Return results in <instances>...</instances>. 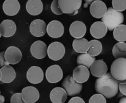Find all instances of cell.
I'll return each instance as SVG.
<instances>
[{
  "label": "cell",
  "mask_w": 126,
  "mask_h": 103,
  "mask_svg": "<svg viewBox=\"0 0 126 103\" xmlns=\"http://www.w3.org/2000/svg\"><path fill=\"white\" fill-rule=\"evenodd\" d=\"M90 72L94 77L100 78L108 72V66L103 60H95L90 67Z\"/></svg>",
  "instance_id": "obj_18"
},
{
  "label": "cell",
  "mask_w": 126,
  "mask_h": 103,
  "mask_svg": "<svg viewBox=\"0 0 126 103\" xmlns=\"http://www.w3.org/2000/svg\"><path fill=\"white\" fill-rule=\"evenodd\" d=\"M87 31V27L83 22L81 21H74L69 27V33L74 38H81L85 36Z\"/></svg>",
  "instance_id": "obj_17"
},
{
  "label": "cell",
  "mask_w": 126,
  "mask_h": 103,
  "mask_svg": "<svg viewBox=\"0 0 126 103\" xmlns=\"http://www.w3.org/2000/svg\"><path fill=\"white\" fill-rule=\"evenodd\" d=\"M68 103H85L84 100L80 97H73L69 101Z\"/></svg>",
  "instance_id": "obj_34"
},
{
  "label": "cell",
  "mask_w": 126,
  "mask_h": 103,
  "mask_svg": "<svg viewBox=\"0 0 126 103\" xmlns=\"http://www.w3.org/2000/svg\"><path fill=\"white\" fill-rule=\"evenodd\" d=\"M47 44L42 41H36L30 47V53L33 58L37 59H43L47 54Z\"/></svg>",
  "instance_id": "obj_11"
},
{
  "label": "cell",
  "mask_w": 126,
  "mask_h": 103,
  "mask_svg": "<svg viewBox=\"0 0 126 103\" xmlns=\"http://www.w3.org/2000/svg\"><path fill=\"white\" fill-rule=\"evenodd\" d=\"M21 94L25 103H35L40 98V93L38 89L31 86L23 88Z\"/></svg>",
  "instance_id": "obj_10"
},
{
  "label": "cell",
  "mask_w": 126,
  "mask_h": 103,
  "mask_svg": "<svg viewBox=\"0 0 126 103\" xmlns=\"http://www.w3.org/2000/svg\"><path fill=\"white\" fill-rule=\"evenodd\" d=\"M108 30L106 25L102 21H97L91 25L90 34L93 38L101 39L106 35Z\"/></svg>",
  "instance_id": "obj_16"
},
{
  "label": "cell",
  "mask_w": 126,
  "mask_h": 103,
  "mask_svg": "<svg viewBox=\"0 0 126 103\" xmlns=\"http://www.w3.org/2000/svg\"><path fill=\"white\" fill-rule=\"evenodd\" d=\"M7 65H9V64L6 60L5 51L1 52L0 53V67H2Z\"/></svg>",
  "instance_id": "obj_33"
},
{
  "label": "cell",
  "mask_w": 126,
  "mask_h": 103,
  "mask_svg": "<svg viewBox=\"0 0 126 103\" xmlns=\"http://www.w3.org/2000/svg\"><path fill=\"white\" fill-rule=\"evenodd\" d=\"M47 32L51 38H60L64 33V27L61 22L58 20H53L47 25Z\"/></svg>",
  "instance_id": "obj_8"
},
{
  "label": "cell",
  "mask_w": 126,
  "mask_h": 103,
  "mask_svg": "<svg viewBox=\"0 0 126 103\" xmlns=\"http://www.w3.org/2000/svg\"><path fill=\"white\" fill-rule=\"evenodd\" d=\"M106 4L101 0H96L90 4V11L93 17L96 19L102 18L107 11Z\"/></svg>",
  "instance_id": "obj_13"
},
{
  "label": "cell",
  "mask_w": 126,
  "mask_h": 103,
  "mask_svg": "<svg viewBox=\"0 0 126 103\" xmlns=\"http://www.w3.org/2000/svg\"><path fill=\"white\" fill-rule=\"evenodd\" d=\"M112 8L117 11L122 12L126 9V0H112Z\"/></svg>",
  "instance_id": "obj_29"
},
{
  "label": "cell",
  "mask_w": 126,
  "mask_h": 103,
  "mask_svg": "<svg viewBox=\"0 0 126 103\" xmlns=\"http://www.w3.org/2000/svg\"><path fill=\"white\" fill-rule=\"evenodd\" d=\"M101 20L106 25L108 29L112 31L116 27L124 22V17L121 12L117 11L112 8H109Z\"/></svg>",
  "instance_id": "obj_2"
},
{
  "label": "cell",
  "mask_w": 126,
  "mask_h": 103,
  "mask_svg": "<svg viewBox=\"0 0 126 103\" xmlns=\"http://www.w3.org/2000/svg\"><path fill=\"white\" fill-rule=\"evenodd\" d=\"M5 101V98L3 95L0 94V102L1 103H4Z\"/></svg>",
  "instance_id": "obj_38"
},
{
  "label": "cell",
  "mask_w": 126,
  "mask_h": 103,
  "mask_svg": "<svg viewBox=\"0 0 126 103\" xmlns=\"http://www.w3.org/2000/svg\"><path fill=\"white\" fill-rule=\"evenodd\" d=\"M84 1H85V3L86 5H90V4H92L93 1H96V0H84ZM101 1H102V0H101Z\"/></svg>",
  "instance_id": "obj_36"
},
{
  "label": "cell",
  "mask_w": 126,
  "mask_h": 103,
  "mask_svg": "<svg viewBox=\"0 0 126 103\" xmlns=\"http://www.w3.org/2000/svg\"><path fill=\"white\" fill-rule=\"evenodd\" d=\"M112 53L116 59L126 58V43L125 42L116 43L112 48Z\"/></svg>",
  "instance_id": "obj_25"
},
{
  "label": "cell",
  "mask_w": 126,
  "mask_h": 103,
  "mask_svg": "<svg viewBox=\"0 0 126 103\" xmlns=\"http://www.w3.org/2000/svg\"><path fill=\"white\" fill-rule=\"evenodd\" d=\"M44 73L40 67L32 66L27 72V79L32 84H38L43 81Z\"/></svg>",
  "instance_id": "obj_9"
},
{
  "label": "cell",
  "mask_w": 126,
  "mask_h": 103,
  "mask_svg": "<svg viewBox=\"0 0 126 103\" xmlns=\"http://www.w3.org/2000/svg\"><path fill=\"white\" fill-rule=\"evenodd\" d=\"M45 75L46 78L49 83H58L63 79V70L58 65H51L46 71Z\"/></svg>",
  "instance_id": "obj_7"
},
{
  "label": "cell",
  "mask_w": 126,
  "mask_h": 103,
  "mask_svg": "<svg viewBox=\"0 0 126 103\" xmlns=\"http://www.w3.org/2000/svg\"><path fill=\"white\" fill-rule=\"evenodd\" d=\"M43 3L41 0H29L26 4V10L32 15H38L42 13Z\"/></svg>",
  "instance_id": "obj_22"
},
{
  "label": "cell",
  "mask_w": 126,
  "mask_h": 103,
  "mask_svg": "<svg viewBox=\"0 0 126 103\" xmlns=\"http://www.w3.org/2000/svg\"><path fill=\"white\" fill-rule=\"evenodd\" d=\"M47 25L41 19H35L32 22L30 25V31L35 37H42L47 33Z\"/></svg>",
  "instance_id": "obj_12"
},
{
  "label": "cell",
  "mask_w": 126,
  "mask_h": 103,
  "mask_svg": "<svg viewBox=\"0 0 126 103\" xmlns=\"http://www.w3.org/2000/svg\"><path fill=\"white\" fill-rule=\"evenodd\" d=\"M1 78H2V73H1V71L0 69V82L1 81Z\"/></svg>",
  "instance_id": "obj_39"
},
{
  "label": "cell",
  "mask_w": 126,
  "mask_h": 103,
  "mask_svg": "<svg viewBox=\"0 0 126 103\" xmlns=\"http://www.w3.org/2000/svg\"><path fill=\"white\" fill-rule=\"evenodd\" d=\"M16 30L15 22L9 19L4 20L0 24V33L5 38L13 37L16 32Z\"/></svg>",
  "instance_id": "obj_15"
},
{
  "label": "cell",
  "mask_w": 126,
  "mask_h": 103,
  "mask_svg": "<svg viewBox=\"0 0 126 103\" xmlns=\"http://www.w3.org/2000/svg\"><path fill=\"white\" fill-rule=\"evenodd\" d=\"M51 11L56 15H61L63 14L61 9L59 8L58 0H53L51 5Z\"/></svg>",
  "instance_id": "obj_31"
},
{
  "label": "cell",
  "mask_w": 126,
  "mask_h": 103,
  "mask_svg": "<svg viewBox=\"0 0 126 103\" xmlns=\"http://www.w3.org/2000/svg\"><path fill=\"white\" fill-rule=\"evenodd\" d=\"M0 94H1V91H0Z\"/></svg>",
  "instance_id": "obj_41"
},
{
  "label": "cell",
  "mask_w": 126,
  "mask_h": 103,
  "mask_svg": "<svg viewBox=\"0 0 126 103\" xmlns=\"http://www.w3.org/2000/svg\"><path fill=\"white\" fill-rule=\"evenodd\" d=\"M65 53H66V49L64 46L61 43L58 42L51 43L48 46L47 49V54L48 58L54 61L61 59L64 56Z\"/></svg>",
  "instance_id": "obj_6"
},
{
  "label": "cell",
  "mask_w": 126,
  "mask_h": 103,
  "mask_svg": "<svg viewBox=\"0 0 126 103\" xmlns=\"http://www.w3.org/2000/svg\"><path fill=\"white\" fill-rule=\"evenodd\" d=\"M51 101L53 103H64L67 98V93L61 87L53 88L49 94Z\"/></svg>",
  "instance_id": "obj_21"
},
{
  "label": "cell",
  "mask_w": 126,
  "mask_h": 103,
  "mask_svg": "<svg viewBox=\"0 0 126 103\" xmlns=\"http://www.w3.org/2000/svg\"><path fill=\"white\" fill-rule=\"evenodd\" d=\"M119 84L111 73H106L104 76L96 80L94 88L96 93L110 99L118 93Z\"/></svg>",
  "instance_id": "obj_1"
},
{
  "label": "cell",
  "mask_w": 126,
  "mask_h": 103,
  "mask_svg": "<svg viewBox=\"0 0 126 103\" xmlns=\"http://www.w3.org/2000/svg\"><path fill=\"white\" fill-rule=\"evenodd\" d=\"M11 103H25L22 98L21 93H17L13 94L11 98Z\"/></svg>",
  "instance_id": "obj_32"
},
{
  "label": "cell",
  "mask_w": 126,
  "mask_h": 103,
  "mask_svg": "<svg viewBox=\"0 0 126 103\" xmlns=\"http://www.w3.org/2000/svg\"><path fill=\"white\" fill-rule=\"evenodd\" d=\"M90 48L87 53L93 57L98 56L101 53L103 49L102 44L100 41L97 40H93L89 42Z\"/></svg>",
  "instance_id": "obj_26"
},
{
  "label": "cell",
  "mask_w": 126,
  "mask_h": 103,
  "mask_svg": "<svg viewBox=\"0 0 126 103\" xmlns=\"http://www.w3.org/2000/svg\"><path fill=\"white\" fill-rule=\"evenodd\" d=\"M72 77L77 83L83 84L89 78L90 72L85 66L79 65L74 70Z\"/></svg>",
  "instance_id": "obj_20"
},
{
  "label": "cell",
  "mask_w": 126,
  "mask_h": 103,
  "mask_svg": "<svg viewBox=\"0 0 126 103\" xmlns=\"http://www.w3.org/2000/svg\"><path fill=\"white\" fill-rule=\"evenodd\" d=\"M111 74L119 84H126V58L114 60L111 65Z\"/></svg>",
  "instance_id": "obj_3"
},
{
  "label": "cell",
  "mask_w": 126,
  "mask_h": 103,
  "mask_svg": "<svg viewBox=\"0 0 126 103\" xmlns=\"http://www.w3.org/2000/svg\"><path fill=\"white\" fill-rule=\"evenodd\" d=\"M119 103H126V96L122 97L119 100Z\"/></svg>",
  "instance_id": "obj_37"
},
{
  "label": "cell",
  "mask_w": 126,
  "mask_h": 103,
  "mask_svg": "<svg viewBox=\"0 0 126 103\" xmlns=\"http://www.w3.org/2000/svg\"><path fill=\"white\" fill-rule=\"evenodd\" d=\"M2 73L1 82L4 83H10L14 80L16 73L14 68L9 65L2 67L1 69Z\"/></svg>",
  "instance_id": "obj_23"
},
{
  "label": "cell",
  "mask_w": 126,
  "mask_h": 103,
  "mask_svg": "<svg viewBox=\"0 0 126 103\" xmlns=\"http://www.w3.org/2000/svg\"><path fill=\"white\" fill-rule=\"evenodd\" d=\"M0 103H1V102H0Z\"/></svg>",
  "instance_id": "obj_42"
},
{
  "label": "cell",
  "mask_w": 126,
  "mask_h": 103,
  "mask_svg": "<svg viewBox=\"0 0 126 103\" xmlns=\"http://www.w3.org/2000/svg\"><path fill=\"white\" fill-rule=\"evenodd\" d=\"M22 54L20 49L16 46H9L5 51V58L9 64L15 65L21 60Z\"/></svg>",
  "instance_id": "obj_14"
},
{
  "label": "cell",
  "mask_w": 126,
  "mask_h": 103,
  "mask_svg": "<svg viewBox=\"0 0 126 103\" xmlns=\"http://www.w3.org/2000/svg\"><path fill=\"white\" fill-rule=\"evenodd\" d=\"M62 87L67 92V95L69 96H74L80 93L83 88V85L77 83L72 75H67L63 80Z\"/></svg>",
  "instance_id": "obj_5"
},
{
  "label": "cell",
  "mask_w": 126,
  "mask_h": 103,
  "mask_svg": "<svg viewBox=\"0 0 126 103\" xmlns=\"http://www.w3.org/2000/svg\"><path fill=\"white\" fill-rule=\"evenodd\" d=\"M1 33H0V38H1Z\"/></svg>",
  "instance_id": "obj_40"
},
{
  "label": "cell",
  "mask_w": 126,
  "mask_h": 103,
  "mask_svg": "<svg viewBox=\"0 0 126 103\" xmlns=\"http://www.w3.org/2000/svg\"><path fill=\"white\" fill-rule=\"evenodd\" d=\"M58 3L63 14L74 15L81 8L82 0H58Z\"/></svg>",
  "instance_id": "obj_4"
},
{
  "label": "cell",
  "mask_w": 126,
  "mask_h": 103,
  "mask_svg": "<svg viewBox=\"0 0 126 103\" xmlns=\"http://www.w3.org/2000/svg\"><path fill=\"white\" fill-rule=\"evenodd\" d=\"M74 50L78 53H87L90 48V43L87 39L83 38H76L72 42Z\"/></svg>",
  "instance_id": "obj_24"
},
{
  "label": "cell",
  "mask_w": 126,
  "mask_h": 103,
  "mask_svg": "<svg viewBox=\"0 0 126 103\" xmlns=\"http://www.w3.org/2000/svg\"><path fill=\"white\" fill-rule=\"evenodd\" d=\"M20 5L18 0H5L3 4V10L6 15L14 16L19 12Z\"/></svg>",
  "instance_id": "obj_19"
},
{
  "label": "cell",
  "mask_w": 126,
  "mask_h": 103,
  "mask_svg": "<svg viewBox=\"0 0 126 103\" xmlns=\"http://www.w3.org/2000/svg\"><path fill=\"white\" fill-rule=\"evenodd\" d=\"M119 89L123 95L126 96V84H119Z\"/></svg>",
  "instance_id": "obj_35"
},
{
  "label": "cell",
  "mask_w": 126,
  "mask_h": 103,
  "mask_svg": "<svg viewBox=\"0 0 126 103\" xmlns=\"http://www.w3.org/2000/svg\"><path fill=\"white\" fill-rule=\"evenodd\" d=\"M113 37L119 42H126V25L121 24L113 30Z\"/></svg>",
  "instance_id": "obj_28"
},
{
  "label": "cell",
  "mask_w": 126,
  "mask_h": 103,
  "mask_svg": "<svg viewBox=\"0 0 126 103\" xmlns=\"http://www.w3.org/2000/svg\"><path fill=\"white\" fill-rule=\"evenodd\" d=\"M94 61H95L94 57L92 56L87 53H82L77 57V63L79 65L85 66L88 69L90 68L91 65Z\"/></svg>",
  "instance_id": "obj_27"
},
{
  "label": "cell",
  "mask_w": 126,
  "mask_h": 103,
  "mask_svg": "<svg viewBox=\"0 0 126 103\" xmlns=\"http://www.w3.org/2000/svg\"><path fill=\"white\" fill-rule=\"evenodd\" d=\"M89 103H106V99L103 95L98 93L91 96Z\"/></svg>",
  "instance_id": "obj_30"
}]
</instances>
